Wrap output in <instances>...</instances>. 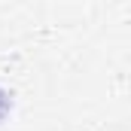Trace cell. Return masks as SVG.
<instances>
[{
    "mask_svg": "<svg viewBox=\"0 0 131 131\" xmlns=\"http://www.w3.org/2000/svg\"><path fill=\"white\" fill-rule=\"evenodd\" d=\"M9 107H12V101H9V95L0 89V122H3V116L9 113Z\"/></svg>",
    "mask_w": 131,
    "mask_h": 131,
    "instance_id": "1",
    "label": "cell"
}]
</instances>
